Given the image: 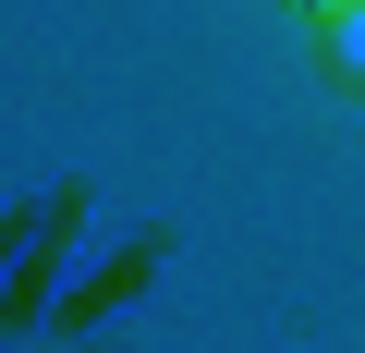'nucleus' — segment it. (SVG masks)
Wrapping results in <instances>:
<instances>
[{
  "mask_svg": "<svg viewBox=\"0 0 365 353\" xmlns=\"http://www.w3.org/2000/svg\"><path fill=\"white\" fill-rule=\"evenodd\" d=\"M329 37H341V61H353V73H365V0H353V13H341V25H329Z\"/></svg>",
  "mask_w": 365,
  "mask_h": 353,
  "instance_id": "obj_1",
  "label": "nucleus"
}]
</instances>
